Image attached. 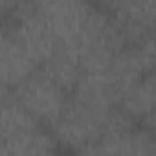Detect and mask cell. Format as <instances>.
I'll return each mask as SVG.
<instances>
[{"label":"cell","mask_w":156,"mask_h":156,"mask_svg":"<svg viewBox=\"0 0 156 156\" xmlns=\"http://www.w3.org/2000/svg\"><path fill=\"white\" fill-rule=\"evenodd\" d=\"M41 129V123L11 96L0 107V141H11Z\"/></svg>","instance_id":"30bf717a"},{"label":"cell","mask_w":156,"mask_h":156,"mask_svg":"<svg viewBox=\"0 0 156 156\" xmlns=\"http://www.w3.org/2000/svg\"><path fill=\"white\" fill-rule=\"evenodd\" d=\"M154 73H147L132 88H129L118 101V110L123 112L132 123L152 129L154 123Z\"/></svg>","instance_id":"9c48e42d"},{"label":"cell","mask_w":156,"mask_h":156,"mask_svg":"<svg viewBox=\"0 0 156 156\" xmlns=\"http://www.w3.org/2000/svg\"><path fill=\"white\" fill-rule=\"evenodd\" d=\"M37 70L11 28H0V81L9 90Z\"/></svg>","instance_id":"ba28073f"},{"label":"cell","mask_w":156,"mask_h":156,"mask_svg":"<svg viewBox=\"0 0 156 156\" xmlns=\"http://www.w3.org/2000/svg\"><path fill=\"white\" fill-rule=\"evenodd\" d=\"M2 156H62V149L50 132L39 129L22 138L4 141Z\"/></svg>","instance_id":"8fae6325"},{"label":"cell","mask_w":156,"mask_h":156,"mask_svg":"<svg viewBox=\"0 0 156 156\" xmlns=\"http://www.w3.org/2000/svg\"><path fill=\"white\" fill-rule=\"evenodd\" d=\"M8 99H9V88H8L2 81H0V107H2Z\"/></svg>","instance_id":"7c38bea8"},{"label":"cell","mask_w":156,"mask_h":156,"mask_svg":"<svg viewBox=\"0 0 156 156\" xmlns=\"http://www.w3.org/2000/svg\"><path fill=\"white\" fill-rule=\"evenodd\" d=\"M11 98L39 123H46L51 127L64 112L70 92L57 85L41 68H37L13 88Z\"/></svg>","instance_id":"3957f363"},{"label":"cell","mask_w":156,"mask_h":156,"mask_svg":"<svg viewBox=\"0 0 156 156\" xmlns=\"http://www.w3.org/2000/svg\"><path fill=\"white\" fill-rule=\"evenodd\" d=\"M118 110V94L103 73H85L72 88L68 105L51 125V136L61 149L81 151L99 140Z\"/></svg>","instance_id":"6da1fadb"},{"label":"cell","mask_w":156,"mask_h":156,"mask_svg":"<svg viewBox=\"0 0 156 156\" xmlns=\"http://www.w3.org/2000/svg\"><path fill=\"white\" fill-rule=\"evenodd\" d=\"M118 26L125 44H138L152 37L156 22L154 0H123L101 4Z\"/></svg>","instance_id":"52a82bcc"},{"label":"cell","mask_w":156,"mask_h":156,"mask_svg":"<svg viewBox=\"0 0 156 156\" xmlns=\"http://www.w3.org/2000/svg\"><path fill=\"white\" fill-rule=\"evenodd\" d=\"M11 30L37 68H41L57 50V42L35 4H19L11 19Z\"/></svg>","instance_id":"5b68a950"},{"label":"cell","mask_w":156,"mask_h":156,"mask_svg":"<svg viewBox=\"0 0 156 156\" xmlns=\"http://www.w3.org/2000/svg\"><path fill=\"white\" fill-rule=\"evenodd\" d=\"M39 15L50 28L57 48H73L79 39L94 4L77 0H51L35 4Z\"/></svg>","instance_id":"277c9868"},{"label":"cell","mask_w":156,"mask_h":156,"mask_svg":"<svg viewBox=\"0 0 156 156\" xmlns=\"http://www.w3.org/2000/svg\"><path fill=\"white\" fill-rule=\"evenodd\" d=\"M123 46L125 41L108 11L103 6L94 4L88 20L72 50L79 59L85 75L107 72Z\"/></svg>","instance_id":"7a4b0ae2"},{"label":"cell","mask_w":156,"mask_h":156,"mask_svg":"<svg viewBox=\"0 0 156 156\" xmlns=\"http://www.w3.org/2000/svg\"><path fill=\"white\" fill-rule=\"evenodd\" d=\"M0 28H2V26H0Z\"/></svg>","instance_id":"4fadbf2b"},{"label":"cell","mask_w":156,"mask_h":156,"mask_svg":"<svg viewBox=\"0 0 156 156\" xmlns=\"http://www.w3.org/2000/svg\"><path fill=\"white\" fill-rule=\"evenodd\" d=\"M154 68V37H149L138 44H125L114 57L110 68L107 70L108 79L112 81L118 101Z\"/></svg>","instance_id":"8992f818"}]
</instances>
